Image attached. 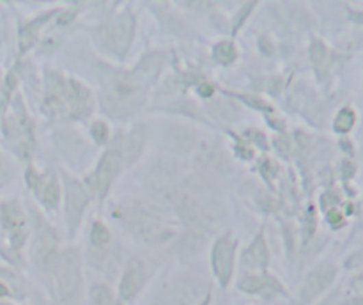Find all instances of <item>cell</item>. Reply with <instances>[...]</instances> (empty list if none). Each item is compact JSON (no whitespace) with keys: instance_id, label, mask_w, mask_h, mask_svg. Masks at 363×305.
Segmentation results:
<instances>
[{"instance_id":"52a82bcc","label":"cell","mask_w":363,"mask_h":305,"mask_svg":"<svg viewBox=\"0 0 363 305\" xmlns=\"http://www.w3.org/2000/svg\"><path fill=\"white\" fill-rule=\"evenodd\" d=\"M66 217L69 220V225L71 229H75L78 225L82 219V213H84V208H86L87 201V192L82 188V185L75 180L66 181Z\"/></svg>"},{"instance_id":"7402d4cb","label":"cell","mask_w":363,"mask_h":305,"mask_svg":"<svg viewBox=\"0 0 363 305\" xmlns=\"http://www.w3.org/2000/svg\"><path fill=\"white\" fill-rule=\"evenodd\" d=\"M202 305H210V297H208L204 302H202Z\"/></svg>"},{"instance_id":"9c48e42d","label":"cell","mask_w":363,"mask_h":305,"mask_svg":"<svg viewBox=\"0 0 363 305\" xmlns=\"http://www.w3.org/2000/svg\"><path fill=\"white\" fill-rule=\"evenodd\" d=\"M335 270L331 267H319L317 270H314L310 276H308L307 282H305L303 288V297L305 298H314L317 297L323 289H326L329 286V282L334 280Z\"/></svg>"},{"instance_id":"277c9868","label":"cell","mask_w":363,"mask_h":305,"mask_svg":"<svg viewBox=\"0 0 363 305\" xmlns=\"http://www.w3.org/2000/svg\"><path fill=\"white\" fill-rule=\"evenodd\" d=\"M0 223L8 232L11 247L14 250L22 249L27 238V223L16 201H8L0 204Z\"/></svg>"},{"instance_id":"ac0fdd59","label":"cell","mask_w":363,"mask_h":305,"mask_svg":"<svg viewBox=\"0 0 363 305\" xmlns=\"http://www.w3.org/2000/svg\"><path fill=\"white\" fill-rule=\"evenodd\" d=\"M92 135H95V138L99 142V144H103L108 137L107 126L103 125V123H95V125H92Z\"/></svg>"},{"instance_id":"ffe728a7","label":"cell","mask_w":363,"mask_h":305,"mask_svg":"<svg viewBox=\"0 0 363 305\" xmlns=\"http://www.w3.org/2000/svg\"><path fill=\"white\" fill-rule=\"evenodd\" d=\"M8 295V288H5L4 284L0 282V297H5Z\"/></svg>"},{"instance_id":"30bf717a","label":"cell","mask_w":363,"mask_h":305,"mask_svg":"<svg viewBox=\"0 0 363 305\" xmlns=\"http://www.w3.org/2000/svg\"><path fill=\"white\" fill-rule=\"evenodd\" d=\"M268 247H266L264 234L261 232L243 254V265L248 268H264L268 265Z\"/></svg>"},{"instance_id":"8fae6325","label":"cell","mask_w":363,"mask_h":305,"mask_svg":"<svg viewBox=\"0 0 363 305\" xmlns=\"http://www.w3.org/2000/svg\"><path fill=\"white\" fill-rule=\"evenodd\" d=\"M36 186V194L39 195L41 202L48 208H55L59 202V185L53 176H41L36 180V183H30Z\"/></svg>"},{"instance_id":"44dd1931","label":"cell","mask_w":363,"mask_h":305,"mask_svg":"<svg viewBox=\"0 0 363 305\" xmlns=\"http://www.w3.org/2000/svg\"><path fill=\"white\" fill-rule=\"evenodd\" d=\"M2 172H4V167H2V158H0V181H2Z\"/></svg>"},{"instance_id":"7c38bea8","label":"cell","mask_w":363,"mask_h":305,"mask_svg":"<svg viewBox=\"0 0 363 305\" xmlns=\"http://www.w3.org/2000/svg\"><path fill=\"white\" fill-rule=\"evenodd\" d=\"M90 304L92 305H119L116 298H114V295L110 293V289L105 288V286H96V288H92V293H90Z\"/></svg>"},{"instance_id":"7a4b0ae2","label":"cell","mask_w":363,"mask_h":305,"mask_svg":"<svg viewBox=\"0 0 363 305\" xmlns=\"http://www.w3.org/2000/svg\"><path fill=\"white\" fill-rule=\"evenodd\" d=\"M57 282V295L62 302H73L80 289V265H78L77 252H64L57 259L53 267Z\"/></svg>"},{"instance_id":"5bb4252c","label":"cell","mask_w":363,"mask_h":305,"mask_svg":"<svg viewBox=\"0 0 363 305\" xmlns=\"http://www.w3.org/2000/svg\"><path fill=\"white\" fill-rule=\"evenodd\" d=\"M90 240L98 247L107 245L108 240H110V232H108V229L105 228L101 222H96L95 225H92V231H90Z\"/></svg>"},{"instance_id":"4fadbf2b","label":"cell","mask_w":363,"mask_h":305,"mask_svg":"<svg viewBox=\"0 0 363 305\" xmlns=\"http://www.w3.org/2000/svg\"><path fill=\"white\" fill-rule=\"evenodd\" d=\"M214 59L222 64H231L236 59V50L231 43H220L214 48Z\"/></svg>"},{"instance_id":"d6986e66","label":"cell","mask_w":363,"mask_h":305,"mask_svg":"<svg viewBox=\"0 0 363 305\" xmlns=\"http://www.w3.org/2000/svg\"><path fill=\"white\" fill-rule=\"evenodd\" d=\"M328 219H329V222H331V223H338V222H340V213H337V211L334 210L328 215Z\"/></svg>"},{"instance_id":"9a60e30c","label":"cell","mask_w":363,"mask_h":305,"mask_svg":"<svg viewBox=\"0 0 363 305\" xmlns=\"http://www.w3.org/2000/svg\"><path fill=\"white\" fill-rule=\"evenodd\" d=\"M353 123H355V114H353V110H342L340 114H338V117L335 119V128L338 130V132H347V130L353 126Z\"/></svg>"},{"instance_id":"e0dca14e","label":"cell","mask_w":363,"mask_h":305,"mask_svg":"<svg viewBox=\"0 0 363 305\" xmlns=\"http://www.w3.org/2000/svg\"><path fill=\"white\" fill-rule=\"evenodd\" d=\"M312 59H314V64H316L317 69H323V62H325L326 59V50L323 45L316 43L312 48Z\"/></svg>"},{"instance_id":"6da1fadb","label":"cell","mask_w":363,"mask_h":305,"mask_svg":"<svg viewBox=\"0 0 363 305\" xmlns=\"http://www.w3.org/2000/svg\"><path fill=\"white\" fill-rule=\"evenodd\" d=\"M158 69L160 60L156 57H149L133 73L112 78L110 84H107V95H105L107 107L116 114H128L133 108H137L144 99L149 82L158 73Z\"/></svg>"},{"instance_id":"5b68a950","label":"cell","mask_w":363,"mask_h":305,"mask_svg":"<svg viewBox=\"0 0 363 305\" xmlns=\"http://www.w3.org/2000/svg\"><path fill=\"white\" fill-rule=\"evenodd\" d=\"M121 169V155L117 151H108L105 153V156L99 162L98 169L95 171V174L87 180L89 186L95 190L99 197L107 194L108 186L112 185L114 178L117 176V172Z\"/></svg>"},{"instance_id":"2e32d148","label":"cell","mask_w":363,"mask_h":305,"mask_svg":"<svg viewBox=\"0 0 363 305\" xmlns=\"http://www.w3.org/2000/svg\"><path fill=\"white\" fill-rule=\"evenodd\" d=\"M266 288V279L262 277H247V279L241 282V289L248 293H259Z\"/></svg>"},{"instance_id":"ba28073f","label":"cell","mask_w":363,"mask_h":305,"mask_svg":"<svg viewBox=\"0 0 363 305\" xmlns=\"http://www.w3.org/2000/svg\"><path fill=\"white\" fill-rule=\"evenodd\" d=\"M145 280V268L144 263L138 259H133L128 263L126 271H124L123 280H121V297L124 300H132L138 291H140L142 284Z\"/></svg>"},{"instance_id":"8992f818","label":"cell","mask_w":363,"mask_h":305,"mask_svg":"<svg viewBox=\"0 0 363 305\" xmlns=\"http://www.w3.org/2000/svg\"><path fill=\"white\" fill-rule=\"evenodd\" d=\"M232 263H234V243L225 236L216 241L213 249V268L220 282L227 284L232 276Z\"/></svg>"},{"instance_id":"3957f363","label":"cell","mask_w":363,"mask_h":305,"mask_svg":"<svg viewBox=\"0 0 363 305\" xmlns=\"http://www.w3.org/2000/svg\"><path fill=\"white\" fill-rule=\"evenodd\" d=\"M132 38L133 20L129 14L116 18V20H112L108 25L99 29V39H101V43L105 45L108 50L116 52L117 56H124V53H126L129 43H132Z\"/></svg>"}]
</instances>
